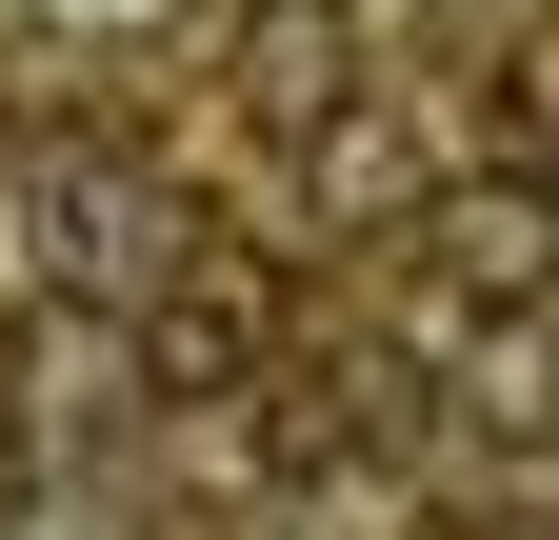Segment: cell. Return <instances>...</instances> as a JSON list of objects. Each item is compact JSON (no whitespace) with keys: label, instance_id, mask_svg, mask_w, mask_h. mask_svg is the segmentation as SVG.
Here are the masks:
<instances>
[{"label":"cell","instance_id":"1","mask_svg":"<svg viewBox=\"0 0 559 540\" xmlns=\"http://www.w3.org/2000/svg\"><path fill=\"white\" fill-rule=\"evenodd\" d=\"M260 341H280V281H260V260H160V281H140V361H160L180 400L260 380Z\"/></svg>","mask_w":559,"mask_h":540},{"label":"cell","instance_id":"2","mask_svg":"<svg viewBox=\"0 0 559 540\" xmlns=\"http://www.w3.org/2000/svg\"><path fill=\"white\" fill-rule=\"evenodd\" d=\"M40 260H60V281H160L180 240H140V180L120 161H60L40 180Z\"/></svg>","mask_w":559,"mask_h":540},{"label":"cell","instance_id":"3","mask_svg":"<svg viewBox=\"0 0 559 540\" xmlns=\"http://www.w3.org/2000/svg\"><path fill=\"white\" fill-rule=\"evenodd\" d=\"M440 260H460L479 301H539V281H559V200H539V180H460V200H440Z\"/></svg>","mask_w":559,"mask_h":540},{"label":"cell","instance_id":"4","mask_svg":"<svg viewBox=\"0 0 559 540\" xmlns=\"http://www.w3.org/2000/svg\"><path fill=\"white\" fill-rule=\"evenodd\" d=\"M479 421H559V341H539V301H500V341H479Z\"/></svg>","mask_w":559,"mask_h":540},{"label":"cell","instance_id":"5","mask_svg":"<svg viewBox=\"0 0 559 540\" xmlns=\"http://www.w3.org/2000/svg\"><path fill=\"white\" fill-rule=\"evenodd\" d=\"M21 481H40V460H21V421H0V501H21Z\"/></svg>","mask_w":559,"mask_h":540},{"label":"cell","instance_id":"6","mask_svg":"<svg viewBox=\"0 0 559 540\" xmlns=\"http://www.w3.org/2000/svg\"><path fill=\"white\" fill-rule=\"evenodd\" d=\"M520 21H559V0H520Z\"/></svg>","mask_w":559,"mask_h":540}]
</instances>
